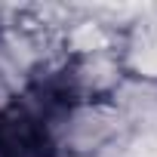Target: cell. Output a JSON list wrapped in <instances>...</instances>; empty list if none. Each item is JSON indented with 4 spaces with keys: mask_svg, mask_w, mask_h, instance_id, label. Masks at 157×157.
<instances>
[{
    "mask_svg": "<svg viewBox=\"0 0 157 157\" xmlns=\"http://www.w3.org/2000/svg\"><path fill=\"white\" fill-rule=\"evenodd\" d=\"M40 132L56 157H93L117 142L126 123L111 102H59L43 114Z\"/></svg>",
    "mask_w": 157,
    "mask_h": 157,
    "instance_id": "6da1fadb",
    "label": "cell"
},
{
    "mask_svg": "<svg viewBox=\"0 0 157 157\" xmlns=\"http://www.w3.org/2000/svg\"><path fill=\"white\" fill-rule=\"evenodd\" d=\"M123 77L126 74H123L117 46H114V49L68 59L56 80H59L65 102H108Z\"/></svg>",
    "mask_w": 157,
    "mask_h": 157,
    "instance_id": "7a4b0ae2",
    "label": "cell"
},
{
    "mask_svg": "<svg viewBox=\"0 0 157 157\" xmlns=\"http://www.w3.org/2000/svg\"><path fill=\"white\" fill-rule=\"evenodd\" d=\"M117 56L126 77L157 83V3L145 6V13L117 37Z\"/></svg>",
    "mask_w": 157,
    "mask_h": 157,
    "instance_id": "3957f363",
    "label": "cell"
},
{
    "mask_svg": "<svg viewBox=\"0 0 157 157\" xmlns=\"http://www.w3.org/2000/svg\"><path fill=\"white\" fill-rule=\"evenodd\" d=\"M59 43H62V52H65L68 59H77V56L114 49V46H117V37H114L102 22H96L93 16H86L83 6H74V19H71V22L65 25V31L59 34Z\"/></svg>",
    "mask_w": 157,
    "mask_h": 157,
    "instance_id": "277c9868",
    "label": "cell"
},
{
    "mask_svg": "<svg viewBox=\"0 0 157 157\" xmlns=\"http://www.w3.org/2000/svg\"><path fill=\"white\" fill-rule=\"evenodd\" d=\"M108 102L117 108V114L123 117L126 129L157 120V83H145V80H136V77H123L120 86L111 93Z\"/></svg>",
    "mask_w": 157,
    "mask_h": 157,
    "instance_id": "5b68a950",
    "label": "cell"
},
{
    "mask_svg": "<svg viewBox=\"0 0 157 157\" xmlns=\"http://www.w3.org/2000/svg\"><path fill=\"white\" fill-rule=\"evenodd\" d=\"M123 157H157V120L129 126L120 139Z\"/></svg>",
    "mask_w": 157,
    "mask_h": 157,
    "instance_id": "8992f818",
    "label": "cell"
}]
</instances>
